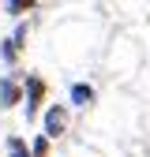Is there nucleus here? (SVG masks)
Wrapping results in <instances>:
<instances>
[{"mask_svg": "<svg viewBox=\"0 0 150 157\" xmlns=\"http://www.w3.org/2000/svg\"><path fill=\"white\" fill-rule=\"evenodd\" d=\"M23 109V71L11 67L8 75H0V112Z\"/></svg>", "mask_w": 150, "mask_h": 157, "instance_id": "7ed1b4c3", "label": "nucleus"}, {"mask_svg": "<svg viewBox=\"0 0 150 157\" xmlns=\"http://www.w3.org/2000/svg\"><path fill=\"white\" fill-rule=\"evenodd\" d=\"M30 157H53V139H49V135H41V131H38V135H30Z\"/></svg>", "mask_w": 150, "mask_h": 157, "instance_id": "6e6552de", "label": "nucleus"}, {"mask_svg": "<svg viewBox=\"0 0 150 157\" xmlns=\"http://www.w3.org/2000/svg\"><path fill=\"white\" fill-rule=\"evenodd\" d=\"M71 105L68 101H49L41 109V116H38V124H41V135H49V139H64V135H71Z\"/></svg>", "mask_w": 150, "mask_h": 157, "instance_id": "f03ea898", "label": "nucleus"}, {"mask_svg": "<svg viewBox=\"0 0 150 157\" xmlns=\"http://www.w3.org/2000/svg\"><path fill=\"white\" fill-rule=\"evenodd\" d=\"M11 37H15V41L26 49V37H30V19H15V30H11Z\"/></svg>", "mask_w": 150, "mask_h": 157, "instance_id": "1a4fd4ad", "label": "nucleus"}, {"mask_svg": "<svg viewBox=\"0 0 150 157\" xmlns=\"http://www.w3.org/2000/svg\"><path fill=\"white\" fill-rule=\"evenodd\" d=\"M4 157H30L26 135H8V139H4Z\"/></svg>", "mask_w": 150, "mask_h": 157, "instance_id": "0eeeda50", "label": "nucleus"}, {"mask_svg": "<svg viewBox=\"0 0 150 157\" xmlns=\"http://www.w3.org/2000/svg\"><path fill=\"white\" fill-rule=\"evenodd\" d=\"M38 4H41V0H0V8H4V15L11 19H26V15H34L38 11Z\"/></svg>", "mask_w": 150, "mask_h": 157, "instance_id": "39448f33", "label": "nucleus"}, {"mask_svg": "<svg viewBox=\"0 0 150 157\" xmlns=\"http://www.w3.org/2000/svg\"><path fill=\"white\" fill-rule=\"evenodd\" d=\"M68 105L71 109H94V105H98V86L86 82V78L68 82Z\"/></svg>", "mask_w": 150, "mask_h": 157, "instance_id": "20e7f679", "label": "nucleus"}, {"mask_svg": "<svg viewBox=\"0 0 150 157\" xmlns=\"http://www.w3.org/2000/svg\"><path fill=\"white\" fill-rule=\"evenodd\" d=\"M19 56H23V45H19L15 37L8 34L4 41H0V64H4V67L11 71V67H19Z\"/></svg>", "mask_w": 150, "mask_h": 157, "instance_id": "423d86ee", "label": "nucleus"}, {"mask_svg": "<svg viewBox=\"0 0 150 157\" xmlns=\"http://www.w3.org/2000/svg\"><path fill=\"white\" fill-rule=\"evenodd\" d=\"M45 105H49V78L41 71H23V120L38 124Z\"/></svg>", "mask_w": 150, "mask_h": 157, "instance_id": "f257e3e1", "label": "nucleus"}]
</instances>
